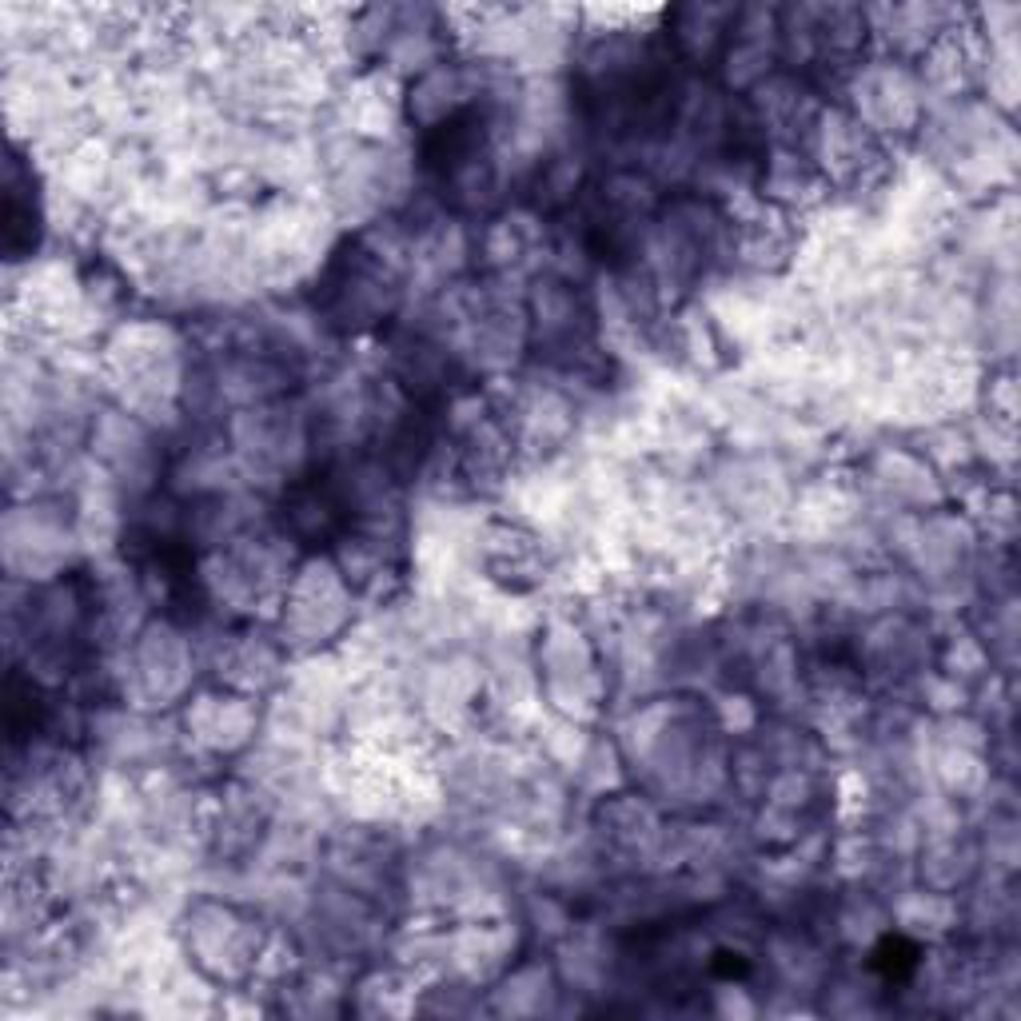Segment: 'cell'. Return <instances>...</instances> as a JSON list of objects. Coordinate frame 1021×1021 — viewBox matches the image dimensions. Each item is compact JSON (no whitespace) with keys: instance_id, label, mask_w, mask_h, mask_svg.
Masks as SVG:
<instances>
[{"instance_id":"obj_1","label":"cell","mask_w":1021,"mask_h":1021,"mask_svg":"<svg viewBox=\"0 0 1021 1021\" xmlns=\"http://www.w3.org/2000/svg\"><path fill=\"white\" fill-rule=\"evenodd\" d=\"M914 962H918V954H914V946H906L902 938H890V942H882V950H878V958H874V966L886 974V978H906L910 970H914Z\"/></svg>"}]
</instances>
